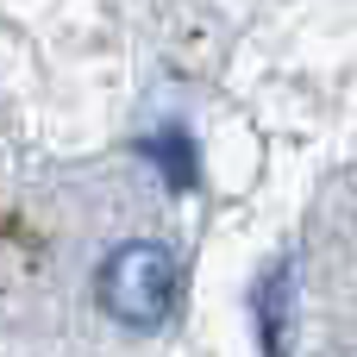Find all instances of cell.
I'll return each mask as SVG.
<instances>
[{"label":"cell","mask_w":357,"mask_h":357,"mask_svg":"<svg viewBox=\"0 0 357 357\" xmlns=\"http://www.w3.org/2000/svg\"><path fill=\"white\" fill-rule=\"evenodd\" d=\"M94 295H100V307H107L119 326H132V333L163 326V320L176 314V301H182L176 251H169V245H157V238H132V245L107 251Z\"/></svg>","instance_id":"cell-1"},{"label":"cell","mask_w":357,"mask_h":357,"mask_svg":"<svg viewBox=\"0 0 357 357\" xmlns=\"http://www.w3.org/2000/svg\"><path fill=\"white\" fill-rule=\"evenodd\" d=\"M264 351L289 357V270L264 276Z\"/></svg>","instance_id":"cell-2"}]
</instances>
